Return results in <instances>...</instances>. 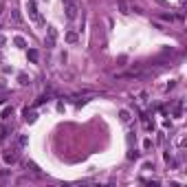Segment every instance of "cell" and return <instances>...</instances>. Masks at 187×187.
Listing matches in <instances>:
<instances>
[{
	"label": "cell",
	"mask_w": 187,
	"mask_h": 187,
	"mask_svg": "<svg viewBox=\"0 0 187 187\" xmlns=\"http://www.w3.org/2000/svg\"><path fill=\"white\" fill-rule=\"evenodd\" d=\"M62 2H64L66 18L68 20H75L77 18V11H79V0H62Z\"/></svg>",
	"instance_id": "cell-1"
},
{
	"label": "cell",
	"mask_w": 187,
	"mask_h": 187,
	"mask_svg": "<svg viewBox=\"0 0 187 187\" xmlns=\"http://www.w3.org/2000/svg\"><path fill=\"white\" fill-rule=\"evenodd\" d=\"M55 44H57V29L53 24L46 27V38H44V46L46 49H55Z\"/></svg>",
	"instance_id": "cell-2"
},
{
	"label": "cell",
	"mask_w": 187,
	"mask_h": 187,
	"mask_svg": "<svg viewBox=\"0 0 187 187\" xmlns=\"http://www.w3.org/2000/svg\"><path fill=\"white\" fill-rule=\"evenodd\" d=\"M27 11H29V18L33 22H38V24H42V16L38 11V5H35V0H27Z\"/></svg>",
	"instance_id": "cell-3"
},
{
	"label": "cell",
	"mask_w": 187,
	"mask_h": 187,
	"mask_svg": "<svg viewBox=\"0 0 187 187\" xmlns=\"http://www.w3.org/2000/svg\"><path fill=\"white\" fill-rule=\"evenodd\" d=\"M5 163H7V165H13V163H18V150H9V152H5Z\"/></svg>",
	"instance_id": "cell-4"
},
{
	"label": "cell",
	"mask_w": 187,
	"mask_h": 187,
	"mask_svg": "<svg viewBox=\"0 0 187 187\" xmlns=\"http://www.w3.org/2000/svg\"><path fill=\"white\" fill-rule=\"evenodd\" d=\"M22 114H24V121H27V123H33V121L38 119V112H35V110H29V108L22 110Z\"/></svg>",
	"instance_id": "cell-5"
},
{
	"label": "cell",
	"mask_w": 187,
	"mask_h": 187,
	"mask_svg": "<svg viewBox=\"0 0 187 187\" xmlns=\"http://www.w3.org/2000/svg\"><path fill=\"white\" fill-rule=\"evenodd\" d=\"M180 117H183V99H178L174 106V119H180Z\"/></svg>",
	"instance_id": "cell-6"
},
{
	"label": "cell",
	"mask_w": 187,
	"mask_h": 187,
	"mask_svg": "<svg viewBox=\"0 0 187 187\" xmlns=\"http://www.w3.org/2000/svg\"><path fill=\"white\" fill-rule=\"evenodd\" d=\"M13 44L18 46V49H27V40L22 38V35H16V38H13Z\"/></svg>",
	"instance_id": "cell-7"
},
{
	"label": "cell",
	"mask_w": 187,
	"mask_h": 187,
	"mask_svg": "<svg viewBox=\"0 0 187 187\" xmlns=\"http://www.w3.org/2000/svg\"><path fill=\"white\" fill-rule=\"evenodd\" d=\"M27 57H29L33 64H38V60H40V53H38L35 49H29V51H27Z\"/></svg>",
	"instance_id": "cell-8"
},
{
	"label": "cell",
	"mask_w": 187,
	"mask_h": 187,
	"mask_svg": "<svg viewBox=\"0 0 187 187\" xmlns=\"http://www.w3.org/2000/svg\"><path fill=\"white\" fill-rule=\"evenodd\" d=\"M77 40H79L77 31H68V33H66V42H68V44H75Z\"/></svg>",
	"instance_id": "cell-9"
},
{
	"label": "cell",
	"mask_w": 187,
	"mask_h": 187,
	"mask_svg": "<svg viewBox=\"0 0 187 187\" xmlns=\"http://www.w3.org/2000/svg\"><path fill=\"white\" fill-rule=\"evenodd\" d=\"M117 7H119V11H121V13H130V7H128L126 0H117Z\"/></svg>",
	"instance_id": "cell-10"
},
{
	"label": "cell",
	"mask_w": 187,
	"mask_h": 187,
	"mask_svg": "<svg viewBox=\"0 0 187 187\" xmlns=\"http://www.w3.org/2000/svg\"><path fill=\"white\" fill-rule=\"evenodd\" d=\"M27 143H29V136L27 134H20L18 136V148H27Z\"/></svg>",
	"instance_id": "cell-11"
},
{
	"label": "cell",
	"mask_w": 187,
	"mask_h": 187,
	"mask_svg": "<svg viewBox=\"0 0 187 187\" xmlns=\"http://www.w3.org/2000/svg\"><path fill=\"white\" fill-rule=\"evenodd\" d=\"M119 119H121L123 123H128V121H130V112H128V110H121V112H119Z\"/></svg>",
	"instance_id": "cell-12"
},
{
	"label": "cell",
	"mask_w": 187,
	"mask_h": 187,
	"mask_svg": "<svg viewBox=\"0 0 187 187\" xmlns=\"http://www.w3.org/2000/svg\"><path fill=\"white\" fill-rule=\"evenodd\" d=\"M49 101V95H40L38 99H35V106H42V104H46Z\"/></svg>",
	"instance_id": "cell-13"
},
{
	"label": "cell",
	"mask_w": 187,
	"mask_h": 187,
	"mask_svg": "<svg viewBox=\"0 0 187 187\" xmlns=\"http://www.w3.org/2000/svg\"><path fill=\"white\" fill-rule=\"evenodd\" d=\"M11 114H13V108H11V106H7V108L2 110V119H9Z\"/></svg>",
	"instance_id": "cell-14"
},
{
	"label": "cell",
	"mask_w": 187,
	"mask_h": 187,
	"mask_svg": "<svg viewBox=\"0 0 187 187\" xmlns=\"http://www.w3.org/2000/svg\"><path fill=\"white\" fill-rule=\"evenodd\" d=\"M18 82H20V86H27V84H31V79H29L27 75H20V77H18Z\"/></svg>",
	"instance_id": "cell-15"
},
{
	"label": "cell",
	"mask_w": 187,
	"mask_h": 187,
	"mask_svg": "<svg viewBox=\"0 0 187 187\" xmlns=\"http://www.w3.org/2000/svg\"><path fill=\"white\" fill-rule=\"evenodd\" d=\"M11 20L13 22H20V11L18 9H11Z\"/></svg>",
	"instance_id": "cell-16"
},
{
	"label": "cell",
	"mask_w": 187,
	"mask_h": 187,
	"mask_svg": "<svg viewBox=\"0 0 187 187\" xmlns=\"http://www.w3.org/2000/svg\"><path fill=\"white\" fill-rule=\"evenodd\" d=\"M7 132H9V128H7V126H2V128H0V141H5Z\"/></svg>",
	"instance_id": "cell-17"
},
{
	"label": "cell",
	"mask_w": 187,
	"mask_h": 187,
	"mask_svg": "<svg viewBox=\"0 0 187 187\" xmlns=\"http://www.w3.org/2000/svg\"><path fill=\"white\" fill-rule=\"evenodd\" d=\"M139 156H141V154H139L136 150H130V152H128V158H130V161H134V158H139Z\"/></svg>",
	"instance_id": "cell-18"
},
{
	"label": "cell",
	"mask_w": 187,
	"mask_h": 187,
	"mask_svg": "<svg viewBox=\"0 0 187 187\" xmlns=\"http://www.w3.org/2000/svg\"><path fill=\"white\" fill-rule=\"evenodd\" d=\"M143 148H145V150L152 148V139H145V141H143Z\"/></svg>",
	"instance_id": "cell-19"
},
{
	"label": "cell",
	"mask_w": 187,
	"mask_h": 187,
	"mask_svg": "<svg viewBox=\"0 0 187 187\" xmlns=\"http://www.w3.org/2000/svg\"><path fill=\"white\" fill-rule=\"evenodd\" d=\"M7 44V35H0V46H5Z\"/></svg>",
	"instance_id": "cell-20"
},
{
	"label": "cell",
	"mask_w": 187,
	"mask_h": 187,
	"mask_svg": "<svg viewBox=\"0 0 187 187\" xmlns=\"http://www.w3.org/2000/svg\"><path fill=\"white\" fill-rule=\"evenodd\" d=\"M5 82H7V79H0V88H5V86H7Z\"/></svg>",
	"instance_id": "cell-21"
}]
</instances>
